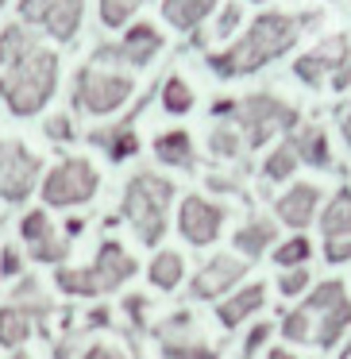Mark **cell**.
<instances>
[{"mask_svg": "<svg viewBox=\"0 0 351 359\" xmlns=\"http://www.w3.org/2000/svg\"><path fill=\"white\" fill-rule=\"evenodd\" d=\"M297 39H301V16H289V12H259L251 20V27L232 47L205 55V66L220 81H232V78L259 74L263 66L278 62L282 55H289L297 47Z\"/></svg>", "mask_w": 351, "mask_h": 359, "instance_id": "cell-1", "label": "cell"}, {"mask_svg": "<svg viewBox=\"0 0 351 359\" xmlns=\"http://www.w3.org/2000/svg\"><path fill=\"white\" fill-rule=\"evenodd\" d=\"M58 81H62V58H58V50L35 47L32 55L16 58L12 66L0 70V101L20 120L39 116L55 101Z\"/></svg>", "mask_w": 351, "mask_h": 359, "instance_id": "cell-2", "label": "cell"}, {"mask_svg": "<svg viewBox=\"0 0 351 359\" xmlns=\"http://www.w3.org/2000/svg\"><path fill=\"white\" fill-rule=\"evenodd\" d=\"M174 182L163 178L155 170H139L128 178L124 186V201H120V212L132 224L135 240L143 248H158L170 228V205H174Z\"/></svg>", "mask_w": 351, "mask_h": 359, "instance_id": "cell-3", "label": "cell"}, {"mask_svg": "<svg viewBox=\"0 0 351 359\" xmlns=\"http://www.w3.org/2000/svg\"><path fill=\"white\" fill-rule=\"evenodd\" d=\"M135 93V78L120 66H101V62H85L74 74V109L85 116H112L120 112Z\"/></svg>", "mask_w": 351, "mask_h": 359, "instance_id": "cell-4", "label": "cell"}, {"mask_svg": "<svg viewBox=\"0 0 351 359\" xmlns=\"http://www.w3.org/2000/svg\"><path fill=\"white\" fill-rule=\"evenodd\" d=\"M232 120H235L232 128L243 135V147L259 151V147H266L274 135L294 132V128L301 124V112L274 93H251V97H243V101H235Z\"/></svg>", "mask_w": 351, "mask_h": 359, "instance_id": "cell-5", "label": "cell"}, {"mask_svg": "<svg viewBox=\"0 0 351 359\" xmlns=\"http://www.w3.org/2000/svg\"><path fill=\"white\" fill-rule=\"evenodd\" d=\"M97 189H101V170L81 155H70L62 163H55L39 178V197H43V209L47 212L50 209H78V205L93 201Z\"/></svg>", "mask_w": 351, "mask_h": 359, "instance_id": "cell-6", "label": "cell"}, {"mask_svg": "<svg viewBox=\"0 0 351 359\" xmlns=\"http://www.w3.org/2000/svg\"><path fill=\"white\" fill-rule=\"evenodd\" d=\"M305 309L312 313V344L324 351L340 348V340L351 332V297H347V286L340 278H328V282H317L312 290H305Z\"/></svg>", "mask_w": 351, "mask_h": 359, "instance_id": "cell-7", "label": "cell"}, {"mask_svg": "<svg viewBox=\"0 0 351 359\" xmlns=\"http://www.w3.org/2000/svg\"><path fill=\"white\" fill-rule=\"evenodd\" d=\"M166 50V39L155 24L147 20H132L120 35V43H104V47L93 50L89 62H101V66H120V70H143L151 66L158 55Z\"/></svg>", "mask_w": 351, "mask_h": 359, "instance_id": "cell-8", "label": "cell"}, {"mask_svg": "<svg viewBox=\"0 0 351 359\" xmlns=\"http://www.w3.org/2000/svg\"><path fill=\"white\" fill-rule=\"evenodd\" d=\"M20 24L43 32L55 43H74L85 20V0H16Z\"/></svg>", "mask_w": 351, "mask_h": 359, "instance_id": "cell-9", "label": "cell"}, {"mask_svg": "<svg viewBox=\"0 0 351 359\" xmlns=\"http://www.w3.org/2000/svg\"><path fill=\"white\" fill-rule=\"evenodd\" d=\"M43 174V158L20 140H0V201L24 205L35 194Z\"/></svg>", "mask_w": 351, "mask_h": 359, "instance_id": "cell-10", "label": "cell"}, {"mask_svg": "<svg viewBox=\"0 0 351 359\" xmlns=\"http://www.w3.org/2000/svg\"><path fill=\"white\" fill-rule=\"evenodd\" d=\"M243 278H247V263H243L240 255L216 251V255L205 259V263L197 266V274L189 278V297H193V302H220V297H228Z\"/></svg>", "mask_w": 351, "mask_h": 359, "instance_id": "cell-11", "label": "cell"}, {"mask_svg": "<svg viewBox=\"0 0 351 359\" xmlns=\"http://www.w3.org/2000/svg\"><path fill=\"white\" fill-rule=\"evenodd\" d=\"M224 220H228V205L209 201L201 194H186V201L178 205V236L189 248H209V243H216Z\"/></svg>", "mask_w": 351, "mask_h": 359, "instance_id": "cell-12", "label": "cell"}, {"mask_svg": "<svg viewBox=\"0 0 351 359\" xmlns=\"http://www.w3.org/2000/svg\"><path fill=\"white\" fill-rule=\"evenodd\" d=\"M20 240L32 251V263H43V266H62L66 255H70V240L58 236L47 209H27L20 217Z\"/></svg>", "mask_w": 351, "mask_h": 359, "instance_id": "cell-13", "label": "cell"}, {"mask_svg": "<svg viewBox=\"0 0 351 359\" xmlns=\"http://www.w3.org/2000/svg\"><path fill=\"white\" fill-rule=\"evenodd\" d=\"M347 47H351V43H347V35H343V32H340V35H328V39H320L317 47L305 50V55L294 62L297 81H301V86H309V89H320V86H324V81L336 74V66L343 62Z\"/></svg>", "mask_w": 351, "mask_h": 359, "instance_id": "cell-14", "label": "cell"}, {"mask_svg": "<svg viewBox=\"0 0 351 359\" xmlns=\"http://www.w3.org/2000/svg\"><path fill=\"white\" fill-rule=\"evenodd\" d=\"M158 344H163V359H220L209 344L193 336V317L189 313H174L158 328Z\"/></svg>", "mask_w": 351, "mask_h": 359, "instance_id": "cell-15", "label": "cell"}, {"mask_svg": "<svg viewBox=\"0 0 351 359\" xmlns=\"http://www.w3.org/2000/svg\"><path fill=\"white\" fill-rule=\"evenodd\" d=\"M89 266H93V278H97V286H101V294H116V290L124 286L128 278H135V271H139V263L128 255L120 240H104Z\"/></svg>", "mask_w": 351, "mask_h": 359, "instance_id": "cell-16", "label": "cell"}, {"mask_svg": "<svg viewBox=\"0 0 351 359\" xmlns=\"http://www.w3.org/2000/svg\"><path fill=\"white\" fill-rule=\"evenodd\" d=\"M317 212H320V186H312V182H294V186L274 201V217L286 228H294V232L309 228L312 220H317Z\"/></svg>", "mask_w": 351, "mask_h": 359, "instance_id": "cell-17", "label": "cell"}, {"mask_svg": "<svg viewBox=\"0 0 351 359\" xmlns=\"http://www.w3.org/2000/svg\"><path fill=\"white\" fill-rule=\"evenodd\" d=\"M266 305V286L263 282H251V286H235L228 297L216 302V320L224 328H240L247 317H255Z\"/></svg>", "mask_w": 351, "mask_h": 359, "instance_id": "cell-18", "label": "cell"}, {"mask_svg": "<svg viewBox=\"0 0 351 359\" xmlns=\"http://www.w3.org/2000/svg\"><path fill=\"white\" fill-rule=\"evenodd\" d=\"M135 116H139V109H135L128 120H116L112 128H97V132H89V143H93V147H104V151H109L112 163H128V158H135V155H139Z\"/></svg>", "mask_w": 351, "mask_h": 359, "instance_id": "cell-19", "label": "cell"}, {"mask_svg": "<svg viewBox=\"0 0 351 359\" xmlns=\"http://www.w3.org/2000/svg\"><path fill=\"white\" fill-rule=\"evenodd\" d=\"M286 140H289V147H294L297 163H309V166H317V170L332 166V143H328L324 128H317V124H297L294 132L286 135Z\"/></svg>", "mask_w": 351, "mask_h": 359, "instance_id": "cell-20", "label": "cell"}, {"mask_svg": "<svg viewBox=\"0 0 351 359\" xmlns=\"http://www.w3.org/2000/svg\"><path fill=\"white\" fill-rule=\"evenodd\" d=\"M155 158L163 166H174V170H193L197 166V151H193V135L186 128H170V132L155 135Z\"/></svg>", "mask_w": 351, "mask_h": 359, "instance_id": "cell-21", "label": "cell"}, {"mask_svg": "<svg viewBox=\"0 0 351 359\" xmlns=\"http://www.w3.org/2000/svg\"><path fill=\"white\" fill-rule=\"evenodd\" d=\"M274 240H278V224L266 220V217H255V220H247V224H240V232L232 236L235 255H240L243 263H251V259H259L263 251H270Z\"/></svg>", "mask_w": 351, "mask_h": 359, "instance_id": "cell-22", "label": "cell"}, {"mask_svg": "<svg viewBox=\"0 0 351 359\" xmlns=\"http://www.w3.org/2000/svg\"><path fill=\"white\" fill-rule=\"evenodd\" d=\"M39 328V320H35V313L27 309V305H0V348L8 351H20L27 340H32V332Z\"/></svg>", "mask_w": 351, "mask_h": 359, "instance_id": "cell-23", "label": "cell"}, {"mask_svg": "<svg viewBox=\"0 0 351 359\" xmlns=\"http://www.w3.org/2000/svg\"><path fill=\"white\" fill-rule=\"evenodd\" d=\"M220 0H163V20L174 27V32H197L205 20L216 12Z\"/></svg>", "mask_w": 351, "mask_h": 359, "instance_id": "cell-24", "label": "cell"}, {"mask_svg": "<svg viewBox=\"0 0 351 359\" xmlns=\"http://www.w3.org/2000/svg\"><path fill=\"white\" fill-rule=\"evenodd\" d=\"M320 232H324V240H340V236H351V189L340 186L332 197H328V205H320Z\"/></svg>", "mask_w": 351, "mask_h": 359, "instance_id": "cell-25", "label": "cell"}, {"mask_svg": "<svg viewBox=\"0 0 351 359\" xmlns=\"http://www.w3.org/2000/svg\"><path fill=\"white\" fill-rule=\"evenodd\" d=\"M35 47H43V43H39V35H35L27 24L12 20L8 27H0V70H4V66H12L16 58L32 55Z\"/></svg>", "mask_w": 351, "mask_h": 359, "instance_id": "cell-26", "label": "cell"}, {"mask_svg": "<svg viewBox=\"0 0 351 359\" xmlns=\"http://www.w3.org/2000/svg\"><path fill=\"white\" fill-rule=\"evenodd\" d=\"M181 278H186V259L178 255V251H155V259H151V266H147V282L155 290H178L181 286Z\"/></svg>", "mask_w": 351, "mask_h": 359, "instance_id": "cell-27", "label": "cell"}, {"mask_svg": "<svg viewBox=\"0 0 351 359\" xmlns=\"http://www.w3.org/2000/svg\"><path fill=\"white\" fill-rule=\"evenodd\" d=\"M158 104H163L166 116H189L193 104H197V93L181 74H170V78L163 81V89H158Z\"/></svg>", "mask_w": 351, "mask_h": 359, "instance_id": "cell-28", "label": "cell"}, {"mask_svg": "<svg viewBox=\"0 0 351 359\" xmlns=\"http://www.w3.org/2000/svg\"><path fill=\"white\" fill-rule=\"evenodd\" d=\"M55 286L66 297H101V286L93 278V266H55Z\"/></svg>", "mask_w": 351, "mask_h": 359, "instance_id": "cell-29", "label": "cell"}, {"mask_svg": "<svg viewBox=\"0 0 351 359\" xmlns=\"http://www.w3.org/2000/svg\"><path fill=\"white\" fill-rule=\"evenodd\" d=\"M151 0H97V16L109 32H124L143 8H147Z\"/></svg>", "mask_w": 351, "mask_h": 359, "instance_id": "cell-30", "label": "cell"}, {"mask_svg": "<svg viewBox=\"0 0 351 359\" xmlns=\"http://www.w3.org/2000/svg\"><path fill=\"white\" fill-rule=\"evenodd\" d=\"M297 155H294V147H289V140H282L278 147H270L266 151V158H263V178L266 182H289L297 174Z\"/></svg>", "mask_w": 351, "mask_h": 359, "instance_id": "cell-31", "label": "cell"}, {"mask_svg": "<svg viewBox=\"0 0 351 359\" xmlns=\"http://www.w3.org/2000/svg\"><path fill=\"white\" fill-rule=\"evenodd\" d=\"M309 259H312L309 236H286L274 248V266H282V271H289V266H309Z\"/></svg>", "mask_w": 351, "mask_h": 359, "instance_id": "cell-32", "label": "cell"}, {"mask_svg": "<svg viewBox=\"0 0 351 359\" xmlns=\"http://www.w3.org/2000/svg\"><path fill=\"white\" fill-rule=\"evenodd\" d=\"M282 336H286L289 344H312V332H317V325H312V313L305 309V305H297V309H289L286 317H282Z\"/></svg>", "mask_w": 351, "mask_h": 359, "instance_id": "cell-33", "label": "cell"}, {"mask_svg": "<svg viewBox=\"0 0 351 359\" xmlns=\"http://www.w3.org/2000/svg\"><path fill=\"white\" fill-rule=\"evenodd\" d=\"M209 155L212 158H240L243 155V135L232 124H216L209 132Z\"/></svg>", "mask_w": 351, "mask_h": 359, "instance_id": "cell-34", "label": "cell"}, {"mask_svg": "<svg viewBox=\"0 0 351 359\" xmlns=\"http://www.w3.org/2000/svg\"><path fill=\"white\" fill-rule=\"evenodd\" d=\"M240 24H243V4H240V0H228L224 8H220L216 24H212V39H216V43L232 39V35L240 32Z\"/></svg>", "mask_w": 351, "mask_h": 359, "instance_id": "cell-35", "label": "cell"}, {"mask_svg": "<svg viewBox=\"0 0 351 359\" xmlns=\"http://www.w3.org/2000/svg\"><path fill=\"white\" fill-rule=\"evenodd\" d=\"M309 290V266H289L278 274V294L282 297H301Z\"/></svg>", "mask_w": 351, "mask_h": 359, "instance_id": "cell-36", "label": "cell"}, {"mask_svg": "<svg viewBox=\"0 0 351 359\" xmlns=\"http://www.w3.org/2000/svg\"><path fill=\"white\" fill-rule=\"evenodd\" d=\"M270 336H274V325H270V320H255V325L247 328V336H243V359H255L259 351L270 344Z\"/></svg>", "mask_w": 351, "mask_h": 359, "instance_id": "cell-37", "label": "cell"}, {"mask_svg": "<svg viewBox=\"0 0 351 359\" xmlns=\"http://www.w3.org/2000/svg\"><path fill=\"white\" fill-rule=\"evenodd\" d=\"M43 132H47L50 143H70V140H74V120H70V112H55V116H47Z\"/></svg>", "mask_w": 351, "mask_h": 359, "instance_id": "cell-38", "label": "cell"}, {"mask_svg": "<svg viewBox=\"0 0 351 359\" xmlns=\"http://www.w3.org/2000/svg\"><path fill=\"white\" fill-rule=\"evenodd\" d=\"M24 274V251L16 243H4L0 248V278H20Z\"/></svg>", "mask_w": 351, "mask_h": 359, "instance_id": "cell-39", "label": "cell"}, {"mask_svg": "<svg viewBox=\"0 0 351 359\" xmlns=\"http://www.w3.org/2000/svg\"><path fill=\"white\" fill-rule=\"evenodd\" d=\"M324 259H328V266L351 263V236H340V240H324Z\"/></svg>", "mask_w": 351, "mask_h": 359, "instance_id": "cell-40", "label": "cell"}, {"mask_svg": "<svg viewBox=\"0 0 351 359\" xmlns=\"http://www.w3.org/2000/svg\"><path fill=\"white\" fill-rule=\"evenodd\" d=\"M124 313L135 328H147V297L143 294H128L124 297Z\"/></svg>", "mask_w": 351, "mask_h": 359, "instance_id": "cell-41", "label": "cell"}, {"mask_svg": "<svg viewBox=\"0 0 351 359\" xmlns=\"http://www.w3.org/2000/svg\"><path fill=\"white\" fill-rule=\"evenodd\" d=\"M328 86H332L336 93H347L351 89V47H347V55H343V62L336 66V74L328 78Z\"/></svg>", "mask_w": 351, "mask_h": 359, "instance_id": "cell-42", "label": "cell"}, {"mask_svg": "<svg viewBox=\"0 0 351 359\" xmlns=\"http://www.w3.org/2000/svg\"><path fill=\"white\" fill-rule=\"evenodd\" d=\"M81 359H128V351H120L116 344H89L85 351H81Z\"/></svg>", "mask_w": 351, "mask_h": 359, "instance_id": "cell-43", "label": "cell"}, {"mask_svg": "<svg viewBox=\"0 0 351 359\" xmlns=\"http://www.w3.org/2000/svg\"><path fill=\"white\" fill-rule=\"evenodd\" d=\"M209 189L212 194H240V182L224 178V174H209Z\"/></svg>", "mask_w": 351, "mask_h": 359, "instance_id": "cell-44", "label": "cell"}, {"mask_svg": "<svg viewBox=\"0 0 351 359\" xmlns=\"http://www.w3.org/2000/svg\"><path fill=\"white\" fill-rule=\"evenodd\" d=\"M235 112V101H212V116H220V120H228Z\"/></svg>", "mask_w": 351, "mask_h": 359, "instance_id": "cell-45", "label": "cell"}, {"mask_svg": "<svg viewBox=\"0 0 351 359\" xmlns=\"http://www.w3.org/2000/svg\"><path fill=\"white\" fill-rule=\"evenodd\" d=\"M70 355H74V340L66 336L62 344H55V359H70Z\"/></svg>", "mask_w": 351, "mask_h": 359, "instance_id": "cell-46", "label": "cell"}, {"mask_svg": "<svg viewBox=\"0 0 351 359\" xmlns=\"http://www.w3.org/2000/svg\"><path fill=\"white\" fill-rule=\"evenodd\" d=\"M89 325L104 328V325H109V309H93V313H89Z\"/></svg>", "mask_w": 351, "mask_h": 359, "instance_id": "cell-47", "label": "cell"}, {"mask_svg": "<svg viewBox=\"0 0 351 359\" xmlns=\"http://www.w3.org/2000/svg\"><path fill=\"white\" fill-rule=\"evenodd\" d=\"M340 132H343V143L351 147V109L343 112V120H340Z\"/></svg>", "mask_w": 351, "mask_h": 359, "instance_id": "cell-48", "label": "cell"}, {"mask_svg": "<svg viewBox=\"0 0 351 359\" xmlns=\"http://www.w3.org/2000/svg\"><path fill=\"white\" fill-rule=\"evenodd\" d=\"M266 359H297V355L289 348H270V351H266Z\"/></svg>", "mask_w": 351, "mask_h": 359, "instance_id": "cell-49", "label": "cell"}, {"mask_svg": "<svg viewBox=\"0 0 351 359\" xmlns=\"http://www.w3.org/2000/svg\"><path fill=\"white\" fill-rule=\"evenodd\" d=\"M340 359H351V336H347V340H340Z\"/></svg>", "mask_w": 351, "mask_h": 359, "instance_id": "cell-50", "label": "cell"}, {"mask_svg": "<svg viewBox=\"0 0 351 359\" xmlns=\"http://www.w3.org/2000/svg\"><path fill=\"white\" fill-rule=\"evenodd\" d=\"M81 228H85V224H81V220H70V224H66V236H78Z\"/></svg>", "mask_w": 351, "mask_h": 359, "instance_id": "cell-51", "label": "cell"}, {"mask_svg": "<svg viewBox=\"0 0 351 359\" xmlns=\"http://www.w3.org/2000/svg\"><path fill=\"white\" fill-rule=\"evenodd\" d=\"M8 359H32V355H27V351H12Z\"/></svg>", "mask_w": 351, "mask_h": 359, "instance_id": "cell-52", "label": "cell"}, {"mask_svg": "<svg viewBox=\"0 0 351 359\" xmlns=\"http://www.w3.org/2000/svg\"><path fill=\"white\" fill-rule=\"evenodd\" d=\"M4 4H8V0H0V12H4Z\"/></svg>", "mask_w": 351, "mask_h": 359, "instance_id": "cell-53", "label": "cell"}, {"mask_svg": "<svg viewBox=\"0 0 351 359\" xmlns=\"http://www.w3.org/2000/svg\"><path fill=\"white\" fill-rule=\"evenodd\" d=\"M251 4H266V0H251Z\"/></svg>", "mask_w": 351, "mask_h": 359, "instance_id": "cell-54", "label": "cell"}]
</instances>
